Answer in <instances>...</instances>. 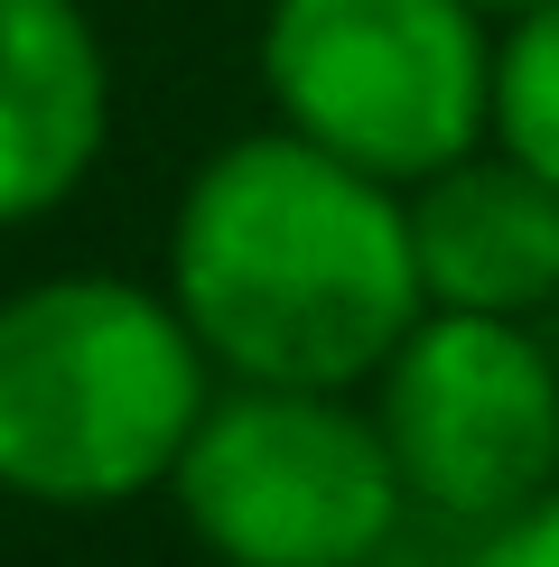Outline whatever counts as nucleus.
I'll list each match as a JSON object with an SVG mask.
<instances>
[{
  "mask_svg": "<svg viewBox=\"0 0 559 567\" xmlns=\"http://www.w3.org/2000/svg\"><path fill=\"white\" fill-rule=\"evenodd\" d=\"M159 289L205 344L215 382L298 391H364L429 307L402 186L345 168L280 122L196 158L169 215Z\"/></svg>",
  "mask_w": 559,
  "mask_h": 567,
  "instance_id": "obj_1",
  "label": "nucleus"
},
{
  "mask_svg": "<svg viewBox=\"0 0 559 567\" xmlns=\"http://www.w3.org/2000/svg\"><path fill=\"white\" fill-rule=\"evenodd\" d=\"M215 363L169 289L57 270L0 298V493L38 512H122L169 493Z\"/></svg>",
  "mask_w": 559,
  "mask_h": 567,
  "instance_id": "obj_2",
  "label": "nucleus"
},
{
  "mask_svg": "<svg viewBox=\"0 0 559 567\" xmlns=\"http://www.w3.org/2000/svg\"><path fill=\"white\" fill-rule=\"evenodd\" d=\"M262 103L326 158L419 186L485 150L495 112V10L485 0H271Z\"/></svg>",
  "mask_w": 559,
  "mask_h": 567,
  "instance_id": "obj_3",
  "label": "nucleus"
},
{
  "mask_svg": "<svg viewBox=\"0 0 559 567\" xmlns=\"http://www.w3.org/2000/svg\"><path fill=\"white\" fill-rule=\"evenodd\" d=\"M169 503L224 567H373L410 493L355 391L215 382L169 465Z\"/></svg>",
  "mask_w": 559,
  "mask_h": 567,
  "instance_id": "obj_4",
  "label": "nucleus"
},
{
  "mask_svg": "<svg viewBox=\"0 0 559 567\" xmlns=\"http://www.w3.org/2000/svg\"><path fill=\"white\" fill-rule=\"evenodd\" d=\"M364 391L402 493L438 522L495 530L559 484V363L531 317L419 307Z\"/></svg>",
  "mask_w": 559,
  "mask_h": 567,
  "instance_id": "obj_5",
  "label": "nucleus"
},
{
  "mask_svg": "<svg viewBox=\"0 0 559 567\" xmlns=\"http://www.w3.org/2000/svg\"><path fill=\"white\" fill-rule=\"evenodd\" d=\"M112 150V47L84 0H0V233L57 215Z\"/></svg>",
  "mask_w": 559,
  "mask_h": 567,
  "instance_id": "obj_6",
  "label": "nucleus"
},
{
  "mask_svg": "<svg viewBox=\"0 0 559 567\" xmlns=\"http://www.w3.org/2000/svg\"><path fill=\"white\" fill-rule=\"evenodd\" d=\"M402 215H410V261L429 307L541 317L559 298V186H541L495 140L402 186Z\"/></svg>",
  "mask_w": 559,
  "mask_h": 567,
  "instance_id": "obj_7",
  "label": "nucleus"
},
{
  "mask_svg": "<svg viewBox=\"0 0 559 567\" xmlns=\"http://www.w3.org/2000/svg\"><path fill=\"white\" fill-rule=\"evenodd\" d=\"M485 140L504 158H522L541 186H559V0L504 10L495 29V112Z\"/></svg>",
  "mask_w": 559,
  "mask_h": 567,
  "instance_id": "obj_8",
  "label": "nucleus"
},
{
  "mask_svg": "<svg viewBox=\"0 0 559 567\" xmlns=\"http://www.w3.org/2000/svg\"><path fill=\"white\" fill-rule=\"evenodd\" d=\"M466 567H559V484L541 493V503L504 512L495 530H476V549H466Z\"/></svg>",
  "mask_w": 559,
  "mask_h": 567,
  "instance_id": "obj_9",
  "label": "nucleus"
},
{
  "mask_svg": "<svg viewBox=\"0 0 559 567\" xmlns=\"http://www.w3.org/2000/svg\"><path fill=\"white\" fill-rule=\"evenodd\" d=\"M485 10H495V19H504V10H531V0H485Z\"/></svg>",
  "mask_w": 559,
  "mask_h": 567,
  "instance_id": "obj_10",
  "label": "nucleus"
}]
</instances>
